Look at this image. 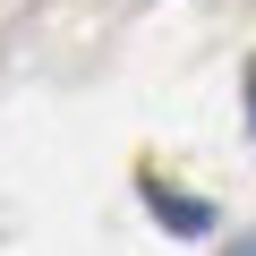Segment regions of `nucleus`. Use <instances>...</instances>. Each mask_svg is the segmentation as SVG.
I'll return each instance as SVG.
<instances>
[{
    "label": "nucleus",
    "mask_w": 256,
    "mask_h": 256,
    "mask_svg": "<svg viewBox=\"0 0 256 256\" xmlns=\"http://www.w3.org/2000/svg\"><path fill=\"white\" fill-rule=\"evenodd\" d=\"M146 205H154V222H171V230H214V205H196V196H180V188H162V180H146Z\"/></svg>",
    "instance_id": "1"
},
{
    "label": "nucleus",
    "mask_w": 256,
    "mask_h": 256,
    "mask_svg": "<svg viewBox=\"0 0 256 256\" xmlns=\"http://www.w3.org/2000/svg\"><path fill=\"white\" fill-rule=\"evenodd\" d=\"M248 120H256V68H248Z\"/></svg>",
    "instance_id": "2"
},
{
    "label": "nucleus",
    "mask_w": 256,
    "mask_h": 256,
    "mask_svg": "<svg viewBox=\"0 0 256 256\" xmlns=\"http://www.w3.org/2000/svg\"><path fill=\"white\" fill-rule=\"evenodd\" d=\"M239 256H256V239H239Z\"/></svg>",
    "instance_id": "3"
}]
</instances>
